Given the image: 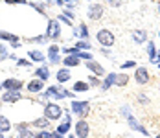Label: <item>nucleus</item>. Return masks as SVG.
<instances>
[{
	"instance_id": "1",
	"label": "nucleus",
	"mask_w": 160,
	"mask_h": 138,
	"mask_svg": "<svg viewBox=\"0 0 160 138\" xmlns=\"http://www.w3.org/2000/svg\"><path fill=\"white\" fill-rule=\"evenodd\" d=\"M61 114H63V109L59 107L57 103H48L44 107V116L48 120H57V118H61Z\"/></svg>"
},
{
	"instance_id": "2",
	"label": "nucleus",
	"mask_w": 160,
	"mask_h": 138,
	"mask_svg": "<svg viewBox=\"0 0 160 138\" xmlns=\"http://www.w3.org/2000/svg\"><path fill=\"white\" fill-rule=\"evenodd\" d=\"M96 37H98V41H99L101 46H112L114 44V35H112V31H109V30H99Z\"/></svg>"
},
{
	"instance_id": "3",
	"label": "nucleus",
	"mask_w": 160,
	"mask_h": 138,
	"mask_svg": "<svg viewBox=\"0 0 160 138\" xmlns=\"http://www.w3.org/2000/svg\"><path fill=\"white\" fill-rule=\"evenodd\" d=\"M48 39H57L61 35V26H59V20H50L48 22Z\"/></svg>"
},
{
	"instance_id": "4",
	"label": "nucleus",
	"mask_w": 160,
	"mask_h": 138,
	"mask_svg": "<svg viewBox=\"0 0 160 138\" xmlns=\"http://www.w3.org/2000/svg\"><path fill=\"white\" fill-rule=\"evenodd\" d=\"M88 133H90V129H88V123L85 122V120H79V122L76 123V136L78 138H87Z\"/></svg>"
},
{
	"instance_id": "5",
	"label": "nucleus",
	"mask_w": 160,
	"mask_h": 138,
	"mask_svg": "<svg viewBox=\"0 0 160 138\" xmlns=\"http://www.w3.org/2000/svg\"><path fill=\"white\" fill-rule=\"evenodd\" d=\"M72 110H74L76 114L83 116V114H87V112L90 110V105H88L87 101H72Z\"/></svg>"
},
{
	"instance_id": "6",
	"label": "nucleus",
	"mask_w": 160,
	"mask_h": 138,
	"mask_svg": "<svg viewBox=\"0 0 160 138\" xmlns=\"http://www.w3.org/2000/svg\"><path fill=\"white\" fill-rule=\"evenodd\" d=\"M26 87H28V92H41L42 89H44V81L37 77V79H32Z\"/></svg>"
},
{
	"instance_id": "7",
	"label": "nucleus",
	"mask_w": 160,
	"mask_h": 138,
	"mask_svg": "<svg viewBox=\"0 0 160 138\" xmlns=\"http://www.w3.org/2000/svg\"><path fill=\"white\" fill-rule=\"evenodd\" d=\"M134 77H136V83H138V85H145V83L149 81V72H147L145 68H136Z\"/></svg>"
},
{
	"instance_id": "8",
	"label": "nucleus",
	"mask_w": 160,
	"mask_h": 138,
	"mask_svg": "<svg viewBox=\"0 0 160 138\" xmlns=\"http://www.w3.org/2000/svg\"><path fill=\"white\" fill-rule=\"evenodd\" d=\"M2 85H4V89H8V90H20L24 83L18 81V79H6Z\"/></svg>"
},
{
	"instance_id": "9",
	"label": "nucleus",
	"mask_w": 160,
	"mask_h": 138,
	"mask_svg": "<svg viewBox=\"0 0 160 138\" xmlns=\"http://www.w3.org/2000/svg\"><path fill=\"white\" fill-rule=\"evenodd\" d=\"M101 15H103V8H101L99 4H94V6L88 9V18H92V20L101 18Z\"/></svg>"
},
{
	"instance_id": "10",
	"label": "nucleus",
	"mask_w": 160,
	"mask_h": 138,
	"mask_svg": "<svg viewBox=\"0 0 160 138\" xmlns=\"http://www.w3.org/2000/svg\"><path fill=\"white\" fill-rule=\"evenodd\" d=\"M4 101H8V103H15V101H18L20 100V94H18V90H8L6 94H4V98H2Z\"/></svg>"
},
{
	"instance_id": "11",
	"label": "nucleus",
	"mask_w": 160,
	"mask_h": 138,
	"mask_svg": "<svg viewBox=\"0 0 160 138\" xmlns=\"http://www.w3.org/2000/svg\"><path fill=\"white\" fill-rule=\"evenodd\" d=\"M0 39L9 41V43L15 46V48H18V46H20V43H17V41H18V37H17V35H11V33H8V31H0Z\"/></svg>"
},
{
	"instance_id": "12",
	"label": "nucleus",
	"mask_w": 160,
	"mask_h": 138,
	"mask_svg": "<svg viewBox=\"0 0 160 138\" xmlns=\"http://www.w3.org/2000/svg\"><path fill=\"white\" fill-rule=\"evenodd\" d=\"M132 39L140 44V43H145V39H147V33L144 30H134L132 31Z\"/></svg>"
},
{
	"instance_id": "13",
	"label": "nucleus",
	"mask_w": 160,
	"mask_h": 138,
	"mask_svg": "<svg viewBox=\"0 0 160 138\" xmlns=\"http://www.w3.org/2000/svg\"><path fill=\"white\" fill-rule=\"evenodd\" d=\"M68 79H70V70H66V68L57 70V81H59V83H64V81H68Z\"/></svg>"
},
{
	"instance_id": "14",
	"label": "nucleus",
	"mask_w": 160,
	"mask_h": 138,
	"mask_svg": "<svg viewBox=\"0 0 160 138\" xmlns=\"http://www.w3.org/2000/svg\"><path fill=\"white\" fill-rule=\"evenodd\" d=\"M35 76L39 77V79H42V81H46L48 76H50V70L46 68V66H41V68H37V70H35Z\"/></svg>"
},
{
	"instance_id": "15",
	"label": "nucleus",
	"mask_w": 160,
	"mask_h": 138,
	"mask_svg": "<svg viewBox=\"0 0 160 138\" xmlns=\"http://www.w3.org/2000/svg\"><path fill=\"white\" fill-rule=\"evenodd\" d=\"M32 125H35V127H41V129H48L50 125V120L44 116V118H37V120H33Z\"/></svg>"
},
{
	"instance_id": "16",
	"label": "nucleus",
	"mask_w": 160,
	"mask_h": 138,
	"mask_svg": "<svg viewBox=\"0 0 160 138\" xmlns=\"http://www.w3.org/2000/svg\"><path fill=\"white\" fill-rule=\"evenodd\" d=\"M11 129V123L6 116H0V133H8Z\"/></svg>"
},
{
	"instance_id": "17",
	"label": "nucleus",
	"mask_w": 160,
	"mask_h": 138,
	"mask_svg": "<svg viewBox=\"0 0 160 138\" xmlns=\"http://www.w3.org/2000/svg\"><path fill=\"white\" fill-rule=\"evenodd\" d=\"M59 48L53 44V46H50V50H48V55H50V59H52V63H57L59 61Z\"/></svg>"
},
{
	"instance_id": "18",
	"label": "nucleus",
	"mask_w": 160,
	"mask_h": 138,
	"mask_svg": "<svg viewBox=\"0 0 160 138\" xmlns=\"http://www.w3.org/2000/svg\"><path fill=\"white\" fill-rule=\"evenodd\" d=\"M87 68H90L94 74H98V76H103V68L98 64V63H94V61H90L88 64H87Z\"/></svg>"
},
{
	"instance_id": "19",
	"label": "nucleus",
	"mask_w": 160,
	"mask_h": 138,
	"mask_svg": "<svg viewBox=\"0 0 160 138\" xmlns=\"http://www.w3.org/2000/svg\"><path fill=\"white\" fill-rule=\"evenodd\" d=\"M64 64H66V66H78V64H79V57L68 55V57H64Z\"/></svg>"
},
{
	"instance_id": "20",
	"label": "nucleus",
	"mask_w": 160,
	"mask_h": 138,
	"mask_svg": "<svg viewBox=\"0 0 160 138\" xmlns=\"http://www.w3.org/2000/svg\"><path fill=\"white\" fill-rule=\"evenodd\" d=\"M28 55H30V59H32V61H44V55H42V52H37V50H33V52H28Z\"/></svg>"
},
{
	"instance_id": "21",
	"label": "nucleus",
	"mask_w": 160,
	"mask_h": 138,
	"mask_svg": "<svg viewBox=\"0 0 160 138\" xmlns=\"http://www.w3.org/2000/svg\"><path fill=\"white\" fill-rule=\"evenodd\" d=\"M68 129H70V116H66V122L61 123L59 127H57V133H61V135H64V133H68Z\"/></svg>"
},
{
	"instance_id": "22",
	"label": "nucleus",
	"mask_w": 160,
	"mask_h": 138,
	"mask_svg": "<svg viewBox=\"0 0 160 138\" xmlns=\"http://www.w3.org/2000/svg\"><path fill=\"white\" fill-rule=\"evenodd\" d=\"M127 81H129V76H127V74H116V85L123 87V85H127Z\"/></svg>"
},
{
	"instance_id": "23",
	"label": "nucleus",
	"mask_w": 160,
	"mask_h": 138,
	"mask_svg": "<svg viewBox=\"0 0 160 138\" xmlns=\"http://www.w3.org/2000/svg\"><path fill=\"white\" fill-rule=\"evenodd\" d=\"M18 131H20V138H33V133L26 129V125H18Z\"/></svg>"
},
{
	"instance_id": "24",
	"label": "nucleus",
	"mask_w": 160,
	"mask_h": 138,
	"mask_svg": "<svg viewBox=\"0 0 160 138\" xmlns=\"http://www.w3.org/2000/svg\"><path fill=\"white\" fill-rule=\"evenodd\" d=\"M116 83V74H111V76L105 79V83H103V90H107V89H111L112 85Z\"/></svg>"
},
{
	"instance_id": "25",
	"label": "nucleus",
	"mask_w": 160,
	"mask_h": 138,
	"mask_svg": "<svg viewBox=\"0 0 160 138\" xmlns=\"http://www.w3.org/2000/svg\"><path fill=\"white\" fill-rule=\"evenodd\" d=\"M87 89H88V85H87L85 81H78V83L74 85V90L76 92H85Z\"/></svg>"
},
{
	"instance_id": "26",
	"label": "nucleus",
	"mask_w": 160,
	"mask_h": 138,
	"mask_svg": "<svg viewBox=\"0 0 160 138\" xmlns=\"http://www.w3.org/2000/svg\"><path fill=\"white\" fill-rule=\"evenodd\" d=\"M78 48H79V50H85V48L88 50V48H90V43H88V41H79V43H78Z\"/></svg>"
},
{
	"instance_id": "27",
	"label": "nucleus",
	"mask_w": 160,
	"mask_h": 138,
	"mask_svg": "<svg viewBox=\"0 0 160 138\" xmlns=\"http://www.w3.org/2000/svg\"><path fill=\"white\" fill-rule=\"evenodd\" d=\"M35 138H53V135H50V133H46V131H41V133L35 135Z\"/></svg>"
},
{
	"instance_id": "28",
	"label": "nucleus",
	"mask_w": 160,
	"mask_h": 138,
	"mask_svg": "<svg viewBox=\"0 0 160 138\" xmlns=\"http://www.w3.org/2000/svg\"><path fill=\"white\" fill-rule=\"evenodd\" d=\"M79 35H81V37H83V39H87V37H88V30H87V26H85V24H81Z\"/></svg>"
},
{
	"instance_id": "29",
	"label": "nucleus",
	"mask_w": 160,
	"mask_h": 138,
	"mask_svg": "<svg viewBox=\"0 0 160 138\" xmlns=\"http://www.w3.org/2000/svg\"><path fill=\"white\" fill-rule=\"evenodd\" d=\"M147 50H149V55H151V59H155V46H153V43H149V46H147Z\"/></svg>"
},
{
	"instance_id": "30",
	"label": "nucleus",
	"mask_w": 160,
	"mask_h": 138,
	"mask_svg": "<svg viewBox=\"0 0 160 138\" xmlns=\"http://www.w3.org/2000/svg\"><path fill=\"white\" fill-rule=\"evenodd\" d=\"M8 57V52H6V48L0 44V59H6Z\"/></svg>"
},
{
	"instance_id": "31",
	"label": "nucleus",
	"mask_w": 160,
	"mask_h": 138,
	"mask_svg": "<svg viewBox=\"0 0 160 138\" xmlns=\"http://www.w3.org/2000/svg\"><path fill=\"white\" fill-rule=\"evenodd\" d=\"M129 122H131V123H134V120H132V118H129ZM136 127H138V125H136ZM138 131H140V133H144V135H147V131H145V129L142 127V125L138 127Z\"/></svg>"
},
{
	"instance_id": "32",
	"label": "nucleus",
	"mask_w": 160,
	"mask_h": 138,
	"mask_svg": "<svg viewBox=\"0 0 160 138\" xmlns=\"http://www.w3.org/2000/svg\"><path fill=\"white\" fill-rule=\"evenodd\" d=\"M18 66H30V61L28 59H20L18 61Z\"/></svg>"
},
{
	"instance_id": "33",
	"label": "nucleus",
	"mask_w": 160,
	"mask_h": 138,
	"mask_svg": "<svg viewBox=\"0 0 160 138\" xmlns=\"http://www.w3.org/2000/svg\"><path fill=\"white\" fill-rule=\"evenodd\" d=\"M131 66H134V61H127L122 64V68H131Z\"/></svg>"
},
{
	"instance_id": "34",
	"label": "nucleus",
	"mask_w": 160,
	"mask_h": 138,
	"mask_svg": "<svg viewBox=\"0 0 160 138\" xmlns=\"http://www.w3.org/2000/svg\"><path fill=\"white\" fill-rule=\"evenodd\" d=\"M109 4H112V6H120L122 4V0H107Z\"/></svg>"
},
{
	"instance_id": "35",
	"label": "nucleus",
	"mask_w": 160,
	"mask_h": 138,
	"mask_svg": "<svg viewBox=\"0 0 160 138\" xmlns=\"http://www.w3.org/2000/svg\"><path fill=\"white\" fill-rule=\"evenodd\" d=\"M6 2H9V4H24V0H6Z\"/></svg>"
},
{
	"instance_id": "36",
	"label": "nucleus",
	"mask_w": 160,
	"mask_h": 138,
	"mask_svg": "<svg viewBox=\"0 0 160 138\" xmlns=\"http://www.w3.org/2000/svg\"><path fill=\"white\" fill-rule=\"evenodd\" d=\"M140 103H147V98H145L144 94H140Z\"/></svg>"
},
{
	"instance_id": "37",
	"label": "nucleus",
	"mask_w": 160,
	"mask_h": 138,
	"mask_svg": "<svg viewBox=\"0 0 160 138\" xmlns=\"http://www.w3.org/2000/svg\"><path fill=\"white\" fill-rule=\"evenodd\" d=\"M53 138H63V136H61V133H53Z\"/></svg>"
},
{
	"instance_id": "38",
	"label": "nucleus",
	"mask_w": 160,
	"mask_h": 138,
	"mask_svg": "<svg viewBox=\"0 0 160 138\" xmlns=\"http://www.w3.org/2000/svg\"><path fill=\"white\" fill-rule=\"evenodd\" d=\"M0 138H4V136H2V133H0Z\"/></svg>"
},
{
	"instance_id": "39",
	"label": "nucleus",
	"mask_w": 160,
	"mask_h": 138,
	"mask_svg": "<svg viewBox=\"0 0 160 138\" xmlns=\"http://www.w3.org/2000/svg\"><path fill=\"white\" fill-rule=\"evenodd\" d=\"M157 138H160V135H157Z\"/></svg>"
},
{
	"instance_id": "40",
	"label": "nucleus",
	"mask_w": 160,
	"mask_h": 138,
	"mask_svg": "<svg viewBox=\"0 0 160 138\" xmlns=\"http://www.w3.org/2000/svg\"><path fill=\"white\" fill-rule=\"evenodd\" d=\"M2 87H4V85H0V89H2Z\"/></svg>"
},
{
	"instance_id": "41",
	"label": "nucleus",
	"mask_w": 160,
	"mask_h": 138,
	"mask_svg": "<svg viewBox=\"0 0 160 138\" xmlns=\"http://www.w3.org/2000/svg\"><path fill=\"white\" fill-rule=\"evenodd\" d=\"M158 70H160V64H158Z\"/></svg>"
},
{
	"instance_id": "42",
	"label": "nucleus",
	"mask_w": 160,
	"mask_h": 138,
	"mask_svg": "<svg viewBox=\"0 0 160 138\" xmlns=\"http://www.w3.org/2000/svg\"><path fill=\"white\" fill-rule=\"evenodd\" d=\"M70 138H74V136H70Z\"/></svg>"
}]
</instances>
